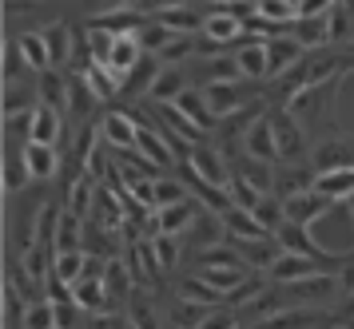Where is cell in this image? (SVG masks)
<instances>
[{
    "mask_svg": "<svg viewBox=\"0 0 354 329\" xmlns=\"http://www.w3.org/2000/svg\"><path fill=\"white\" fill-rule=\"evenodd\" d=\"M80 219L72 215V210H60V222H56V254H64V250H80Z\"/></svg>",
    "mask_w": 354,
    "mask_h": 329,
    "instance_id": "29",
    "label": "cell"
},
{
    "mask_svg": "<svg viewBox=\"0 0 354 329\" xmlns=\"http://www.w3.org/2000/svg\"><path fill=\"white\" fill-rule=\"evenodd\" d=\"M187 163H192V171L199 175L203 183H211V187H227V183H231V175H235V167H227V155L215 147V143L195 147Z\"/></svg>",
    "mask_w": 354,
    "mask_h": 329,
    "instance_id": "5",
    "label": "cell"
},
{
    "mask_svg": "<svg viewBox=\"0 0 354 329\" xmlns=\"http://www.w3.org/2000/svg\"><path fill=\"white\" fill-rule=\"evenodd\" d=\"M76 301H68V306H56V321H60V329H72V321H76Z\"/></svg>",
    "mask_w": 354,
    "mask_h": 329,
    "instance_id": "43",
    "label": "cell"
},
{
    "mask_svg": "<svg viewBox=\"0 0 354 329\" xmlns=\"http://www.w3.org/2000/svg\"><path fill=\"white\" fill-rule=\"evenodd\" d=\"M274 238H279V246H283L287 254H303V258H315V262H322V266L330 270V274H338V262H342V258H335V254H326V250H322L319 242L310 238V230H306V226L283 222Z\"/></svg>",
    "mask_w": 354,
    "mask_h": 329,
    "instance_id": "3",
    "label": "cell"
},
{
    "mask_svg": "<svg viewBox=\"0 0 354 329\" xmlns=\"http://www.w3.org/2000/svg\"><path fill=\"white\" fill-rule=\"evenodd\" d=\"M104 290H108V301H131L128 270L120 266V262H108V274H104Z\"/></svg>",
    "mask_w": 354,
    "mask_h": 329,
    "instance_id": "34",
    "label": "cell"
},
{
    "mask_svg": "<svg viewBox=\"0 0 354 329\" xmlns=\"http://www.w3.org/2000/svg\"><path fill=\"white\" fill-rule=\"evenodd\" d=\"M92 187H96V179L84 171L76 183H72V190H68V210L76 215V219H84V206L92 203Z\"/></svg>",
    "mask_w": 354,
    "mask_h": 329,
    "instance_id": "36",
    "label": "cell"
},
{
    "mask_svg": "<svg viewBox=\"0 0 354 329\" xmlns=\"http://www.w3.org/2000/svg\"><path fill=\"white\" fill-rule=\"evenodd\" d=\"M20 155H24V167L32 175V183H48L60 175V147H44V143H20Z\"/></svg>",
    "mask_w": 354,
    "mask_h": 329,
    "instance_id": "9",
    "label": "cell"
},
{
    "mask_svg": "<svg viewBox=\"0 0 354 329\" xmlns=\"http://www.w3.org/2000/svg\"><path fill=\"white\" fill-rule=\"evenodd\" d=\"M290 36L303 44V52H306V48H310V52L326 48V44H330V12H326V16H315V20H295Z\"/></svg>",
    "mask_w": 354,
    "mask_h": 329,
    "instance_id": "21",
    "label": "cell"
},
{
    "mask_svg": "<svg viewBox=\"0 0 354 329\" xmlns=\"http://www.w3.org/2000/svg\"><path fill=\"white\" fill-rule=\"evenodd\" d=\"M211 314V306H199V301H187V298H179L171 310H167V326L171 329H199L203 321H207Z\"/></svg>",
    "mask_w": 354,
    "mask_h": 329,
    "instance_id": "26",
    "label": "cell"
},
{
    "mask_svg": "<svg viewBox=\"0 0 354 329\" xmlns=\"http://www.w3.org/2000/svg\"><path fill=\"white\" fill-rule=\"evenodd\" d=\"M235 175H243L259 195H274V167H271V163H259V159L243 155L239 167H235Z\"/></svg>",
    "mask_w": 354,
    "mask_h": 329,
    "instance_id": "27",
    "label": "cell"
},
{
    "mask_svg": "<svg viewBox=\"0 0 354 329\" xmlns=\"http://www.w3.org/2000/svg\"><path fill=\"white\" fill-rule=\"evenodd\" d=\"M203 215V206L195 203V199H187V203H176V206H163L160 215H156V226H160V235L176 238V235H187L195 226V219Z\"/></svg>",
    "mask_w": 354,
    "mask_h": 329,
    "instance_id": "13",
    "label": "cell"
},
{
    "mask_svg": "<svg viewBox=\"0 0 354 329\" xmlns=\"http://www.w3.org/2000/svg\"><path fill=\"white\" fill-rule=\"evenodd\" d=\"M24 183H32V175H28V167H24V155L17 151V155L4 159V190H8V195H17Z\"/></svg>",
    "mask_w": 354,
    "mask_h": 329,
    "instance_id": "37",
    "label": "cell"
},
{
    "mask_svg": "<svg viewBox=\"0 0 354 329\" xmlns=\"http://www.w3.org/2000/svg\"><path fill=\"white\" fill-rule=\"evenodd\" d=\"M179 298H187V301H199V306H211V310H219V306H223V298H219V294H215V290H211L207 282H199V278H183V282H179Z\"/></svg>",
    "mask_w": 354,
    "mask_h": 329,
    "instance_id": "32",
    "label": "cell"
},
{
    "mask_svg": "<svg viewBox=\"0 0 354 329\" xmlns=\"http://www.w3.org/2000/svg\"><path fill=\"white\" fill-rule=\"evenodd\" d=\"M231 60H235V68H239L243 79H267V40L243 36L239 52H235Z\"/></svg>",
    "mask_w": 354,
    "mask_h": 329,
    "instance_id": "15",
    "label": "cell"
},
{
    "mask_svg": "<svg viewBox=\"0 0 354 329\" xmlns=\"http://www.w3.org/2000/svg\"><path fill=\"white\" fill-rule=\"evenodd\" d=\"M131 326L136 329H156V310L144 294H131Z\"/></svg>",
    "mask_w": 354,
    "mask_h": 329,
    "instance_id": "40",
    "label": "cell"
},
{
    "mask_svg": "<svg viewBox=\"0 0 354 329\" xmlns=\"http://www.w3.org/2000/svg\"><path fill=\"white\" fill-rule=\"evenodd\" d=\"M255 222L263 226V230H267V235H279V226L287 222V215H283V199L267 195V199L255 206Z\"/></svg>",
    "mask_w": 354,
    "mask_h": 329,
    "instance_id": "31",
    "label": "cell"
},
{
    "mask_svg": "<svg viewBox=\"0 0 354 329\" xmlns=\"http://www.w3.org/2000/svg\"><path fill=\"white\" fill-rule=\"evenodd\" d=\"M28 143L60 147V143H64V115L40 103V108H36V115H32V139H28Z\"/></svg>",
    "mask_w": 354,
    "mask_h": 329,
    "instance_id": "18",
    "label": "cell"
},
{
    "mask_svg": "<svg viewBox=\"0 0 354 329\" xmlns=\"http://www.w3.org/2000/svg\"><path fill=\"white\" fill-rule=\"evenodd\" d=\"M147 60V52H144V44L136 40V36H120L112 44V56H108V68H115L120 76H131L140 63Z\"/></svg>",
    "mask_w": 354,
    "mask_h": 329,
    "instance_id": "19",
    "label": "cell"
},
{
    "mask_svg": "<svg viewBox=\"0 0 354 329\" xmlns=\"http://www.w3.org/2000/svg\"><path fill=\"white\" fill-rule=\"evenodd\" d=\"M354 167V139L351 135H326V139L315 143L310 151V171L326 175V171H346Z\"/></svg>",
    "mask_w": 354,
    "mask_h": 329,
    "instance_id": "2",
    "label": "cell"
},
{
    "mask_svg": "<svg viewBox=\"0 0 354 329\" xmlns=\"http://www.w3.org/2000/svg\"><path fill=\"white\" fill-rule=\"evenodd\" d=\"M335 199H326V195H319V190L310 187V190H303V195H295V199H287L283 203V215H287V222H295V226H315L319 219H326L330 210H335Z\"/></svg>",
    "mask_w": 354,
    "mask_h": 329,
    "instance_id": "4",
    "label": "cell"
},
{
    "mask_svg": "<svg viewBox=\"0 0 354 329\" xmlns=\"http://www.w3.org/2000/svg\"><path fill=\"white\" fill-rule=\"evenodd\" d=\"M199 329H243V314L235 306H219V310H211Z\"/></svg>",
    "mask_w": 354,
    "mask_h": 329,
    "instance_id": "38",
    "label": "cell"
},
{
    "mask_svg": "<svg viewBox=\"0 0 354 329\" xmlns=\"http://www.w3.org/2000/svg\"><path fill=\"white\" fill-rule=\"evenodd\" d=\"M20 329H60V321H56V306H52L48 298L36 301V306H28V310H24Z\"/></svg>",
    "mask_w": 354,
    "mask_h": 329,
    "instance_id": "33",
    "label": "cell"
},
{
    "mask_svg": "<svg viewBox=\"0 0 354 329\" xmlns=\"http://www.w3.org/2000/svg\"><path fill=\"white\" fill-rule=\"evenodd\" d=\"M199 36H207L211 44H235V40H243V36H247V32H243V24L239 20H235V16L231 12H211L207 16V24H203V32H199Z\"/></svg>",
    "mask_w": 354,
    "mask_h": 329,
    "instance_id": "23",
    "label": "cell"
},
{
    "mask_svg": "<svg viewBox=\"0 0 354 329\" xmlns=\"http://www.w3.org/2000/svg\"><path fill=\"white\" fill-rule=\"evenodd\" d=\"M303 63V44L295 36H279L267 40V79H283Z\"/></svg>",
    "mask_w": 354,
    "mask_h": 329,
    "instance_id": "8",
    "label": "cell"
},
{
    "mask_svg": "<svg viewBox=\"0 0 354 329\" xmlns=\"http://www.w3.org/2000/svg\"><path fill=\"white\" fill-rule=\"evenodd\" d=\"M315 190H319V195H326V199H335L338 206L351 203V199H354V167H346V171L315 175Z\"/></svg>",
    "mask_w": 354,
    "mask_h": 329,
    "instance_id": "20",
    "label": "cell"
},
{
    "mask_svg": "<svg viewBox=\"0 0 354 329\" xmlns=\"http://www.w3.org/2000/svg\"><path fill=\"white\" fill-rule=\"evenodd\" d=\"M44 44H48V56H52V72H64L72 63V48H76V28L64 24V20H52L44 24Z\"/></svg>",
    "mask_w": 354,
    "mask_h": 329,
    "instance_id": "12",
    "label": "cell"
},
{
    "mask_svg": "<svg viewBox=\"0 0 354 329\" xmlns=\"http://www.w3.org/2000/svg\"><path fill=\"white\" fill-rule=\"evenodd\" d=\"M315 187V175H310V159L306 163H279L274 167V199H295L303 190Z\"/></svg>",
    "mask_w": 354,
    "mask_h": 329,
    "instance_id": "11",
    "label": "cell"
},
{
    "mask_svg": "<svg viewBox=\"0 0 354 329\" xmlns=\"http://www.w3.org/2000/svg\"><path fill=\"white\" fill-rule=\"evenodd\" d=\"M100 99H96V92L88 88V79L84 76H68V119H88L92 115V108H96Z\"/></svg>",
    "mask_w": 354,
    "mask_h": 329,
    "instance_id": "24",
    "label": "cell"
},
{
    "mask_svg": "<svg viewBox=\"0 0 354 329\" xmlns=\"http://www.w3.org/2000/svg\"><path fill=\"white\" fill-rule=\"evenodd\" d=\"M227 195H231V203L239 206V210H247V215H255V206L267 199V195H259L243 175H231V183H227Z\"/></svg>",
    "mask_w": 354,
    "mask_h": 329,
    "instance_id": "30",
    "label": "cell"
},
{
    "mask_svg": "<svg viewBox=\"0 0 354 329\" xmlns=\"http://www.w3.org/2000/svg\"><path fill=\"white\" fill-rule=\"evenodd\" d=\"M227 246H235V254H239L247 266L255 270H271L279 258H283V246H279V238H259V242H227Z\"/></svg>",
    "mask_w": 354,
    "mask_h": 329,
    "instance_id": "16",
    "label": "cell"
},
{
    "mask_svg": "<svg viewBox=\"0 0 354 329\" xmlns=\"http://www.w3.org/2000/svg\"><path fill=\"white\" fill-rule=\"evenodd\" d=\"M24 68H28V60H24V52H20V40L8 36V40H4V83H17V79L24 76Z\"/></svg>",
    "mask_w": 354,
    "mask_h": 329,
    "instance_id": "35",
    "label": "cell"
},
{
    "mask_svg": "<svg viewBox=\"0 0 354 329\" xmlns=\"http://www.w3.org/2000/svg\"><path fill=\"white\" fill-rule=\"evenodd\" d=\"M183 92H187V72L176 68V63H163V72L156 76L151 92H147V103H156V108H163V103H179V95Z\"/></svg>",
    "mask_w": 354,
    "mask_h": 329,
    "instance_id": "14",
    "label": "cell"
},
{
    "mask_svg": "<svg viewBox=\"0 0 354 329\" xmlns=\"http://www.w3.org/2000/svg\"><path fill=\"white\" fill-rule=\"evenodd\" d=\"M100 131H104L108 147H115L120 155H131L140 147V127H136V119H131L128 111H108L100 119Z\"/></svg>",
    "mask_w": 354,
    "mask_h": 329,
    "instance_id": "6",
    "label": "cell"
},
{
    "mask_svg": "<svg viewBox=\"0 0 354 329\" xmlns=\"http://www.w3.org/2000/svg\"><path fill=\"white\" fill-rule=\"evenodd\" d=\"M72 298H76V306L80 310H88V314H104L112 301H108V290H104V278H80V282L72 286Z\"/></svg>",
    "mask_w": 354,
    "mask_h": 329,
    "instance_id": "22",
    "label": "cell"
},
{
    "mask_svg": "<svg viewBox=\"0 0 354 329\" xmlns=\"http://www.w3.org/2000/svg\"><path fill=\"white\" fill-rule=\"evenodd\" d=\"M88 270V254L84 250H64L56 254V266H52V278H60L64 286H76Z\"/></svg>",
    "mask_w": 354,
    "mask_h": 329,
    "instance_id": "28",
    "label": "cell"
},
{
    "mask_svg": "<svg viewBox=\"0 0 354 329\" xmlns=\"http://www.w3.org/2000/svg\"><path fill=\"white\" fill-rule=\"evenodd\" d=\"M36 99H40L44 108L60 111L68 119V76L64 72H44V76H36Z\"/></svg>",
    "mask_w": 354,
    "mask_h": 329,
    "instance_id": "17",
    "label": "cell"
},
{
    "mask_svg": "<svg viewBox=\"0 0 354 329\" xmlns=\"http://www.w3.org/2000/svg\"><path fill=\"white\" fill-rule=\"evenodd\" d=\"M338 290H342L346 301L354 298V254H346V258L338 262Z\"/></svg>",
    "mask_w": 354,
    "mask_h": 329,
    "instance_id": "42",
    "label": "cell"
},
{
    "mask_svg": "<svg viewBox=\"0 0 354 329\" xmlns=\"http://www.w3.org/2000/svg\"><path fill=\"white\" fill-rule=\"evenodd\" d=\"M243 155L259 159V163H271L279 167V143H274V127H271V115H263L255 123L247 127V135H243Z\"/></svg>",
    "mask_w": 354,
    "mask_h": 329,
    "instance_id": "7",
    "label": "cell"
},
{
    "mask_svg": "<svg viewBox=\"0 0 354 329\" xmlns=\"http://www.w3.org/2000/svg\"><path fill=\"white\" fill-rule=\"evenodd\" d=\"M187 199H192V195H187V190L179 187L176 179H160V183H156V206H176V203H187Z\"/></svg>",
    "mask_w": 354,
    "mask_h": 329,
    "instance_id": "39",
    "label": "cell"
},
{
    "mask_svg": "<svg viewBox=\"0 0 354 329\" xmlns=\"http://www.w3.org/2000/svg\"><path fill=\"white\" fill-rule=\"evenodd\" d=\"M151 246H156V258H160V266H163V270H176V262H179V246H176V238L156 235V238H151Z\"/></svg>",
    "mask_w": 354,
    "mask_h": 329,
    "instance_id": "41",
    "label": "cell"
},
{
    "mask_svg": "<svg viewBox=\"0 0 354 329\" xmlns=\"http://www.w3.org/2000/svg\"><path fill=\"white\" fill-rule=\"evenodd\" d=\"M20 40V52H24V60H28V72H36V76H44V72H52V56H48V44H44V32H24V36H17Z\"/></svg>",
    "mask_w": 354,
    "mask_h": 329,
    "instance_id": "25",
    "label": "cell"
},
{
    "mask_svg": "<svg viewBox=\"0 0 354 329\" xmlns=\"http://www.w3.org/2000/svg\"><path fill=\"white\" fill-rule=\"evenodd\" d=\"M267 115H271L274 143H279V163H306V159H303L306 155V135H303L306 127L299 123V119H295L283 103H279V108H271Z\"/></svg>",
    "mask_w": 354,
    "mask_h": 329,
    "instance_id": "1",
    "label": "cell"
},
{
    "mask_svg": "<svg viewBox=\"0 0 354 329\" xmlns=\"http://www.w3.org/2000/svg\"><path fill=\"white\" fill-rule=\"evenodd\" d=\"M267 274L279 286H295V282H306V278H319V274H330V270L322 262H315V258H303V254H283Z\"/></svg>",
    "mask_w": 354,
    "mask_h": 329,
    "instance_id": "10",
    "label": "cell"
}]
</instances>
